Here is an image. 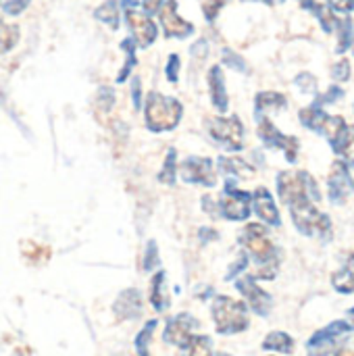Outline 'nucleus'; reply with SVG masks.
Returning a JSON list of instances; mask_svg holds the SVG:
<instances>
[{
  "mask_svg": "<svg viewBox=\"0 0 354 356\" xmlns=\"http://www.w3.org/2000/svg\"><path fill=\"white\" fill-rule=\"evenodd\" d=\"M242 246L248 250V254L257 261V277L261 280H273L277 273V265H280V254L277 248L273 246V242L267 236V229L259 223H250L246 225V229L240 236Z\"/></svg>",
  "mask_w": 354,
  "mask_h": 356,
  "instance_id": "nucleus-1",
  "label": "nucleus"
},
{
  "mask_svg": "<svg viewBox=\"0 0 354 356\" xmlns=\"http://www.w3.org/2000/svg\"><path fill=\"white\" fill-rule=\"evenodd\" d=\"M215 330L223 336L240 334L248 327V307L230 296H217L211 307Z\"/></svg>",
  "mask_w": 354,
  "mask_h": 356,
  "instance_id": "nucleus-2",
  "label": "nucleus"
},
{
  "mask_svg": "<svg viewBox=\"0 0 354 356\" xmlns=\"http://www.w3.org/2000/svg\"><path fill=\"white\" fill-rule=\"evenodd\" d=\"M292 215L294 227L303 236H319L321 240H330L332 236V221L325 213H321L311 198H303L288 207Z\"/></svg>",
  "mask_w": 354,
  "mask_h": 356,
  "instance_id": "nucleus-3",
  "label": "nucleus"
},
{
  "mask_svg": "<svg viewBox=\"0 0 354 356\" xmlns=\"http://www.w3.org/2000/svg\"><path fill=\"white\" fill-rule=\"evenodd\" d=\"M182 104L175 98L163 96L159 92H150L146 98V125L152 131L173 129L182 119Z\"/></svg>",
  "mask_w": 354,
  "mask_h": 356,
  "instance_id": "nucleus-4",
  "label": "nucleus"
},
{
  "mask_svg": "<svg viewBox=\"0 0 354 356\" xmlns=\"http://www.w3.org/2000/svg\"><path fill=\"white\" fill-rule=\"evenodd\" d=\"M277 194L288 207L303 198H311V200L321 198L315 179L307 171H282L277 175Z\"/></svg>",
  "mask_w": 354,
  "mask_h": 356,
  "instance_id": "nucleus-5",
  "label": "nucleus"
},
{
  "mask_svg": "<svg viewBox=\"0 0 354 356\" xmlns=\"http://www.w3.org/2000/svg\"><path fill=\"white\" fill-rule=\"evenodd\" d=\"M353 334V325L346 321H334L328 327L313 334V338L307 342V355L309 356H330L336 353L338 346Z\"/></svg>",
  "mask_w": 354,
  "mask_h": 356,
  "instance_id": "nucleus-6",
  "label": "nucleus"
},
{
  "mask_svg": "<svg viewBox=\"0 0 354 356\" xmlns=\"http://www.w3.org/2000/svg\"><path fill=\"white\" fill-rule=\"evenodd\" d=\"M207 131L227 150H240L244 146V125L238 117H213L207 121Z\"/></svg>",
  "mask_w": 354,
  "mask_h": 356,
  "instance_id": "nucleus-7",
  "label": "nucleus"
},
{
  "mask_svg": "<svg viewBox=\"0 0 354 356\" xmlns=\"http://www.w3.org/2000/svg\"><path fill=\"white\" fill-rule=\"evenodd\" d=\"M250 204H252V196L248 192L238 190L234 181H230L225 194L217 202V215H223L225 219L232 221H244L250 215Z\"/></svg>",
  "mask_w": 354,
  "mask_h": 356,
  "instance_id": "nucleus-8",
  "label": "nucleus"
},
{
  "mask_svg": "<svg viewBox=\"0 0 354 356\" xmlns=\"http://www.w3.org/2000/svg\"><path fill=\"white\" fill-rule=\"evenodd\" d=\"M121 4H125V17H127V25L134 33V42L142 48L150 46L154 40H156V25L154 21L150 19V15L138 10L136 2L134 0H121Z\"/></svg>",
  "mask_w": 354,
  "mask_h": 356,
  "instance_id": "nucleus-9",
  "label": "nucleus"
},
{
  "mask_svg": "<svg viewBox=\"0 0 354 356\" xmlns=\"http://www.w3.org/2000/svg\"><path fill=\"white\" fill-rule=\"evenodd\" d=\"M259 138L265 142V146L284 150L288 163L296 161V156H298V140L292 138V136H284L267 117H259Z\"/></svg>",
  "mask_w": 354,
  "mask_h": 356,
  "instance_id": "nucleus-10",
  "label": "nucleus"
},
{
  "mask_svg": "<svg viewBox=\"0 0 354 356\" xmlns=\"http://www.w3.org/2000/svg\"><path fill=\"white\" fill-rule=\"evenodd\" d=\"M196 327H198V321L188 315V313H182V315H175L173 319L167 321V327H165V342H169L171 346H177V348H188L190 342L194 340L196 336Z\"/></svg>",
  "mask_w": 354,
  "mask_h": 356,
  "instance_id": "nucleus-11",
  "label": "nucleus"
},
{
  "mask_svg": "<svg viewBox=\"0 0 354 356\" xmlns=\"http://www.w3.org/2000/svg\"><path fill=\"white\" fill-rule=\"evenodd\" d=\"M179 175L188 184H200V186H209V188H213L217 184V171H215L211 159H200V156L186 159L179 165Z\"/></svg>",
  "mask_w": 354,
  "mask_h": 356,
  "instance_id": "nucleus-12",
  "label": "nucleus"
},
{
  "mask_svg": "<svg viewBox=\"0 0 354 356\" xmlns=\"http://www.w3.org/2000/svg\"><path fill=\"white\" fill-rule=\"evenodd\" d=\"M236 288H238V292L244 296L246 305H248L257 315H261V317H267V315H269V311H271V307H273V300H271V296L257 284V280H255L252 275L240 277V280L236 282Z\"/></svg>",
  "mask_w": 354,
  "mask_h": 356,
  "instance_id": "nucleus-13",
  "label": "nucleus"
},
{
  "mask_svg": "<svg viewBox=\"0 0 354 356\" xmlns=\"http://www.w3.org/2000/svg\"><path fill=\"white\" fill-rule=\"evenodd\" d=\"M354 192V179L346 163L336 161L328 177V196L334 204H342Z\"/></svg>",
  "mask_w": 354,
  "mask_h": 356,
  "instance_id": "nucleus-14",
  "label": "nucleus"
},
{
  "mask_svg": "<svg viewBox=\"0 0 354 356\" xmlns=\"http://www.w3.org/2000/svg\"><path fill=\"white\" fill-rule=\"evenodd\" d=\"M159 15H161V25H163L167 38H188L194 33V25L184 21L177 15V2L175 0H165Z\"/></svg>",
  "mask_w": 354,
  "mask_h": 356,
  "instance_id": "nucleus-15",
  "label": "nucleus"
},
{
  "mask_svg": "<svg viewBox=\"0 0 354 356\" xmlns=\"http://www.w3.org/2000/svg\"><path fill=\"white\" fill-rule=\"evenodd\" d=\"M252 204H255L257 215H259L265 223H269V225H280V223H282L280 211H277V207H275V200H273V196L269 194L267 188H259V190L252 194Z\"/></svg>",
  "mask_w": 354,
  "mask_h": 356,
  "instance_id": "nucleus-16",
  "label": "nucleus"
},
{
  "mask_svg": "<svg viewBox=\"0 0 354 356\" xmlns=\"http://www.w3.org/2000/svg\"><path fill=\"white\" fill-rule=\"evenodd\" d=\"M115 315L119 319H136L142 315V298L138 290H125L119 294L117 302H115Z\"/></svg>",
  "mask_w": 354,
  "mask_h": 356,
  "instance_id": "nucleus-17",
  "label": "nucleus"
},
{
  "mask_svg": "<svg viewBox=\"0 0 354 356\" xmlns=\"http://www.w3.org/2000/svg\"><path fill=\"white\" fill-rule=\"evenodd\" d=\"M209 88H211V100L215 104L217 111L225 113L227 111V92H225V79H223V71L219 65L211 67L209 71Z\"/></svg>",
  "mask_w": 354,
  "mask_h": 356,
  "instance_id": "nucleus-18",
  "label": "nucleus"
},
{
  "mask_svg": "<svg viewBox=\"0 0 354 356\" xmlns=\"http://www.w3.org/2000/svg\"><path fill=\"white\" fill-rule=\"evenodd\" d=\"M288 100L280 92H261L257 94V117H265L269 111H282L286 108Z\"/></svg>",
  "mask_w": 354,
  "mask_h": 356,
  "instance_id": "nucleus-19",
  "label": "nucleus"
},
{
  "mask_svg": "<svg viewBox=\"0 0 354 356\" xmlns=\"http://www.w3.org/2000/svg\"><path fill=\"white\" fill-rule=\"evenodd\" d=\"M300 123L307 127V129H313V131H323V125H325V121H328V113L321 108V106H315V104H311V106H307V108H303L300 111Z\"/></svg>",
  "mask_w": 354,
  "mask_h": 356,
  "instance_id": "nucleus-20",
  "label": "nucleus"
},
{
  "mask_svg": "<svg viewBox=\"0 0 354 356\" xmlns=\"http://www.w3.org/2000/svg\"><path fill=\"white\" fill-rule=\"evenodd\" d=\"M150 305L159 313L169 307V296L165 294V271H159L150 282Z\"/></svg>",
  "mask_w": 354,
  "mask_h": 356,
  "instance_id": "nucleus-21",
  "label": "nucleus"
},
{
  "mask_svg": "<svg viewBox=\"0 0 354 356\" xmlns=\"http://www.w3.org/2000/svg\"><path fill=\"white\" fill-rule=\"evenodd\" d=\"M263 348L273 350V353H282V355H292L294 353V340L286 332H271L265 338Z\"/></svg>",
  "mask_w": 354,
  "mask_h": 356,
  "instance_id": "nucleus-22",
  "label": "nucleus"
},
{
  "mask_svg": "<svg viewBox=\"0 0 354 356\" xmlns=\"http://www.w3.org/2000/svg\"><path fill=\"white\" fill-rule=\"evenodd\" d=\"M219 169L227 175H236V177H252L255 175V169L244 163L242 159H236V156H221L219 159Z\"/></svg>",
  "mask_w": 354,
  "mask_h": 356,
  "instance_id": "nucleus-23",
  "label": "nucleus"
},
{
  "mask_svg": "<svg viewBox=\"0 0 354 356\" xmlns=\"http://www.w3.org/2000/svg\"><path fill=\"white\" fill-rule=\"evenodd\" d=\"M332 148H334V152L344 156L346 167L354 169V125H346V131L342 134V138Z\"/></svg>",
  "mask_w": 354,
  "mask_h": 356,
  "instance_id": "nucleus-24",
  "label": "nucleus"
},
{
  "mask_svg": "<svg viewBox=\"0 0 354 356\" xmlns=\"http://www.w3.org/2000/svg\"><path fill=\"white\" fill-rule=\"evenodd\" d=\"M94 17L100 19L102 23L111 25L113 29H117L119 27V2L117 0H106L102 6L96 8Z\"/></svg>",
  "mask_w": 354,
  "mask_h": 356,
  "instance_id": "nucleus-25",
  "label": "nucleus"
},
{
  "mask_svg": "<svg viewBox=\"0 0 354 356\" xmlns=\"http://www.w3.org/2000/svg\"><path fill=\"white\" fill-rule=\"evenodd\" d=\"M336 29H338V48H336V52H346L351 46H353L354 42V25L353 21L346 17V19H338V25H336Z\"/></svg>",
  "mask_w": 354,
  "mask_h": 356,
  "instance_id": "nucleus-26",
  "label": "nucleus"
},
{
  "mask_svg": "<svg viewBox=\"0 0 354 356\" xmlns=\"http://www.w3.org/2000/svg\"><path fill=\"white\" fill-rule=\"evenodd\" d=\"M332 286L336 288V292L340 294H354V271L344 267L340 271H336L332 275Z\"/></svg>",
  "mask_w": 354,
  "mask_h": 356,
  "instance_id": "nucleus-27",
  "label": "nucleus"
},
{
  "mask_svg": "<svg viewBox=\"0 0 354 356\" xmlns=\"http://www.w3.org/2000/svg\"><path fill=\"white\" fill-rule=\"evenodd\" d=\"M19 40V27L15 25H8L0 19V54L8 52Z\"/></svg>",
  "mask_w": 354,
  "mask_h": 356,
  "instance_id": "nucleus-28",
  "label": "nucleus"
},
{
  "mask_svg": "<svg viewBox=\"0 0 354 356\" xmlns=\"http://www.w3.org/2000/svg\"><path fill=\"white\" fill-rule=\"evenodd\" d=\"M154 327H156V319L148 321L144 325V330L136 336V353L140 356H150L148 355V346H150V340H152V334H154Z\"/></svg>",
  "mask_w": 354,
  "mask_h": 356,
  "instance_id": "nucleus-29",
  "label": "nucleus"
},
{
  "mask_svg": "<svg viewBox=\"0 0 354 356\" xmlns=\"http://www.w3.org/2000/svg\"><path fill=\"white\" fill-rule=\"evenodd\" d=\"M186 350L188 356H213V342L209 336H194Z\"/></svg>",
  "mask_w": 354,
  "mask_h": 356,
  "instance_id": "nucleus-30",
  "label": "nucleus"
},
{
  "mask_svg": "<svg viewBox=\"0 0 354 356\" xmlns=\"http://www.w3.org/2000/svg\"><path fill=\"white\" fill-rule=\"evenodd\" d=\"M344 96V90L342 88H338V86H332L325 94H321L313 104L315 106H323V104H332V102H336V100H340Z\"/></svg>",
  "mask_w": 354,
  "mask_h": 356,
  "instance_id": "nucleus-31",
  "label": "nucleus"
},
{
  "mask_svg": "<svg viewBox=\"0 0 354 356\" xmlns=\"http://www.w3.org/2000/svg\"><path fill=\"white\" fill-rule=\"evenodd\" d=\"M332 77H334L336 81H348V79H351V63H348L346 58L338 60V63L334 65V69H332Z\"/></svg>",
  "mask_w": 354,
  "mask_h": 356,
  "instance_id": "nucleus-32",
  "label": "nucleus"
},
{
  "mask_svg": "<svg viewBox=\"0 0 354 356\" xmlns=\"http://www.w3.org/2000/svg\"><path fill=\"white\" fill-rule=\"evenodd\" d=\"M296 86L305 92V94H315L317 92V79L311 73H300L296 77Z\"/></svg>",
  "mask_w": 354,
  "mask_h": 356,
  "instance_id": "nucleus-33",
  "label": "nucleus"
},
{
  "mask_svg": "<svg viewBox=\"0 0 354 356\" xmlns=\"http://www.w3.org/2000/svg\"><path fill=\"white\" fill-rule=\"evenodd\" d=\"M227 0H207L204 4H202V13H204V17L209 19V21H215V17L219 15V10L223 8V4H225Z\"/></svg>",
  "mask_w": 354,
  "mask_h": 356,
  "instance_id": "nucleus-34",
  "label": "nucleus"
},
{
  "mask_svg": "<svg viewBox=\"0 0 354 356\" xmlns=\"http://www.w3.org/2000/svg\"><path fill=\"white\" fill-rule=\"evenodd\" d=\"M173 179H175V152H171V154L167 156L165 169H163V173H161V181H163V184H173Z\"/></svg>",
  "mask_w": 354,
  "mask_h": 356,
  "instance_id": "nucleus-35",
  "label": "nucleus"
},
{
  "mask_svg": "<svg viewBox=\"0 0 354 356\" xmlns=\"http://www.w3.org/2000/svg\"><path fill=\"white\" fill-rule=\"evenodd\" d=\"M223 63L225 65H230L232 69H238V71H246V63H244V58H240L236 52H232V50H223Z\"/></svg>",
  "mask_w": 354,
  "mask_h": 356,
  "instance_id": "nucleus-36",
  "label": "nucleus"
},
{
  "mask_svg": "<svg viewBox=\"0 0 354 356\" xmlns=\"http://www.w3.org/2000/svg\"><path fill=\"white\" fill-rule=\"evenodd\" d=\"M159 265V254H156V246H154V242H150L148 244V250H146V261H144V269L146 271H150V269H154Z\"/></svg>",
  "mask_w": 354,
  "mask_h": 356,
  "instance_id": "nucleus-37",
  "label": "nucleus"
},
{
  "mask_svg": "<svg viewBox=\"0 0 354 356\" xmlns=\"http://www.w3.org/2000/svg\"><path fill=\"white\" fill-rule=\"evenodd\" d=\"M177 73H179V56L171 54L169 63H167V77H169V81H177Z\"/></svg>",
  "mask_w": 354,
  "mask_h": 356,
  "instance_id": "nucleus-38",
  "label": "nucleus"
},
{
  "mask_svg": "<svg viewBox=\"0 0 354 356\" xmlns=\"http://www.w3.org/2000/svg\"><path fill=\"white\" fill-rule=\"evenodd\" d=\"M27 4H29V0H8L2 8H4L6 15H19Z\"/></svg>",
  "mask_w": 354,
  "mask_h": 356,
  "instance_id": "nucleus-39",
  "label": "nucleus"
},
{
  "mask_svg": "<svg viewBox=\"0 0 354 356\" xmlns=\"http://www.w3.org/2000/svg\"><path fill=\"white\" fill-rule=\"evenodd\" d=\"M332 10H340V13H351L354 8V0H328Z\"/></svg>",
  "mask_w": 354,
  "mask_h": 356,
  "instance_id": "nucleus-40",
  "label": "nucleus"
},
{
  "mask_svg": "<svg viewBox=\"0 0 354 356\" xmlns=\"http://www.w3.org/2000/svg\"><path fill=\"white\" fill-rule=\"evenodd\" d=\"M163 4H165V0H142V6H144V13H146V15L159 13Z\"/></svg>",
  "mask_w": 354,
  "mask_h": 356,
  "instance_id": "nucleus-41",
  "label": "nucleus"
},
{
  "mask_svg": "<svg viewBox=\"0 0 354 356\" xmlns=\"http://www.w3.org/2000/svg\"><path fill=\"white\" fill-rule=\"evenodd\" d=\"M334 356H354V344H342V346H338Z\"/></svg>",
  "mask_w": 354,
  "mask_h": 356,
  "instance_id": "nucleus-42",
  "label": "nucleus"
},
{
  "mask_svg": "<svg viewBox=\"0 0 354 356\" xmlns=\"http://www.w3.org/2000/svg\"><path fill=\"white\" fill-rule=\"evenodd\" d=\"M134 104L136 108H140V81L138 79L134 81Z\"/></svg>",
  "mask_w": 354,
  "mask_h": 356,
  "instance_id": "nucleus-43",
  "label": "nucleus"
},
{
  "mask_svg": "<svg viewBox=\"0 0 354 356\" xmlns=\"http://www.w3.org/2000/svg\"><path fill=\"white\" fill-rule=\"evenodd\" d=\"M348 315H351V319H353V330H354V307L351 309V313H348Z\"/></svg>",
  "mask_w": 354,
  "mask_h": 356,
  "instance_id": "nucleus-44",
  "label": "nucleus"
},
{
  "mask_svg": "<svg viewBox=\"0 0 354 356\" xmlns=\"http://www.w3.org/2000/svg\"><path fill=\"white\" fill-rule=\"evenodd\" d=\"M351 263H353V265H354V254H353V257H351Z\"/></svg>",
  "mask_w": 354,
  "mask_h": 356,
  "instance_id": "nucleus-45",
  "label": "nucleus"
},
{
  "mask_svg": "<svg viewBox=\"0 0 354 356\" xmlns=\"http://www.w3.org/2000/svg\"><path fill=\"white\" fill-rule=\"evenodd\" d=\"M219 356H230V355H219Z\"/></svg>",
  "mask_w": 354,
  "mask_h": 356,
  "instance_id": "nucleus-46",
  "label": "nucleus"
}]
</instances>
